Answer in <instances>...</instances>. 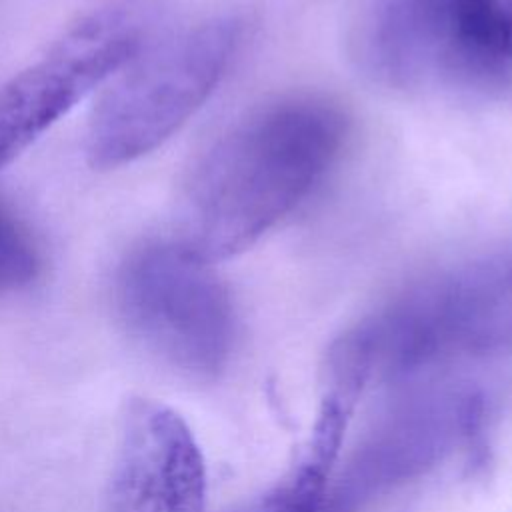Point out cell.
<instances>
[{
    "mask_svg": "<svg viewBox=\"0 0 512 512\" xmlns=\"http://www.w3.org/2000/svg\"><path fill=\"white\" fill-rule=\"evenodd\" d=\"M348 118L322 96H286L236 120L184 186L180 236L214 264L254 246L336 166Z\"/></svg>",
    "mask_w": 512,
    "mask_h": 512,
    "instance_id": "obj_1",
    "label": "cell"
},
{
    "mask_svg": "<svg viewBox=\"0 0 512 512\" xmlns=\"http://www.w3.org/2000/svg\"><path fill=\"white\" fill-rule=\"evenodd\" d=\"M244 26L240 8L226 4L144 42L92 114L86 134L90 166L116 168L168 140L216 90Z\"/></svg>",
    "mask_w": 512,
    "mask_h": 512,
    "instance_id": "obj_2",
    "label": "cell"
},
{
    "mask_svg": "<svg viewBox=\"0 0 512 512\" xmlns=\"http://www.w3.org/2000/svg\"><path fill=\"white\" fill-rule=\"evenodd\" d=\"M360 58L394 88L500 94L512 84L510 0H378Z\"/></svg>",
    "mask_w": 512,
    "mask_h": 512,
    "instance_id": "obj_3",
    "label": "cell"
},
{
    "mask_svg": "<svg viewBox=\"0 0 512 512\" xmlns=\"http://www.w3.org/2000/svg\"><path fill=\"white\" fill-rule=\"evenodd\" d=\"M114 298L128 334L168 368L208 380L226 366L236 336L230 294L182 242L134 248L116 272Z\"/></svg>",
    "mask_w": 512,
    "mask_h": 512,
    "instance_id": "obj_4",
    "label": "cell"
},
{
    "mask_svg": "<svg viewBox=\"0 0 512 512\" xmlns=\"http://www.w3.org/2000/svg\"><path fill=\"white\" fill-rule=\"evenodd\" d=\"M142 46L144 22L126 6H106L0 84V170Z\"/></svg>",
    "mask_w": 512,
    "mask_h": 512,
    "instance_id": "obj_5",
    "label": "cell"
},
{
    "mask_svg": "<svg viewBox=\"0 0 512 512\" xmlns=\"http://www.w3.org/2000/svg\"><path fill=\"white\" fill-rule=\"evenodd\" d=\"M204 462L186 422L162 402H124L106 484L110 512H204Z\"/></svg>",
    "mask_w": 512,
    "mask_h": 512,
    "instance_id": "obj_6",
    "label": "cell"
},
{
    "mask_svg": "<svg viewBox=\"0 0 512 512\" xmlns=\"http://www.w3.org/2000/svg\"><path fill=\"white\" fill-rule=\"evenodd\" d=\"M42 268L40 248L28 226L0 202V296L30 286Z\"/></svg>",
    "mask_w": 512,
    "mask_h": 512,
    "instance_id": "obj_7",
    "label": "cell"
},
{
    "mask_svg": "<svg viewBox=\"0 0 512 512\" xmlns=\"http://www.w3.org/2000/svg\"><path fill=\"white\" fill-rule=\"evenodd\" d=\"M508 270H510V288H512V258H508Z\"/></svg>",
    "mask_w": 512,
    "mask_h": 512,
    "instance_id": "obj_8",
    "label": "cell"
},
{
    "mask_svg": "<svg viewBox=\"0 0 512 512\" xmlns=\"http://www.w3.org/2000/svg\"><path fill=\"white\" fill-rule=\"evenodd\" d=\"M510 4H512V0H510Z\"/></svg>",
    "mask_w": 512,
    "mask_h": 512,
    "instance_id": "obj_9",
    "label": "cell"
}]
</instances>
